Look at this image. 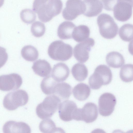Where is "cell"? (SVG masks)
Segmentation results:
<instances>
[{"mask_svg": "<svg viewBox=\"0 0 133 133\" xmlns=\"http://www.w3.org/2000/svg\"><path fill=\"white\" fill-rule=\"evenodd\" d=\"M69 74L68 66L65 63L60 62L54 65L51 76L56 81L61 82L66 80Z\"/></svg>", "mask_w": 133, "mask_h": 133, "instance_id": "2e32d148", "label": "cell"}, {"mask_svg": "<svg viewBox=\"0 0 133 133\" xmlns=\"http://www.w3.org/2000/svg\"><path fill=\"white\" fill-rule=\"evenodd\" d=\"M119 35L123 41L130 42L133 38V25L130 24L123 25L119 29Z\"/></svg>", "mask_w": 133, "mask_h": 133, "instance_id": "4316f807", "label": "cell"}, {"mask_svg": "<svg viewBox=\"0 0 133 133\" xmlns=\"http://www.w3.org/2000/svg\"><path fill=\"white\" fill-rule=\"evenodd\" d=\"M76 27L72 22L68 21H64L59 25L57 29V35L61 39H66L72 38V34Z\"/></svg>", "mask_w": 133, "mask_h": 133, "instance_id": "ac0fdd59", "label": "cell"}, {"mask_svg": "<svg viewBox=\"0 0 133 133\" xmlns=\"http://www.w3.org/2000/svg\"><path fill=\"white\" fill-rule=\"evenodd\" d=\"M84 10V5L82 0H68L62 11V16L65 19L72 21L83 14Z\"/></svg>", "mask_w": 133, "mask_h": 133, "instance_id": "ba28073f", "label": "cell"}, {"mask_svg": "<svg viewBox=\"0 0 133 133\" xmlns=\"http://www.w3.org/2000/svg\"><path fill=\"white\" fill-rule=\"evenodd\" d=\"M29 96L26 92L18 90L9 92L5 96L3 100L4 107L9 110H14L18 107L25 105L28 102Z\"/></svg>", "mask_w": 133, "mask_h": 133, "instance_id": "8992f818", "label": "cell"}, {"mask_svg": "<svg viewBox=\"0 0 133 133\" xmlns=\"http://www.w3.org/2000/svg\"><path fill=\"white\" fill-rule=\"evenodd\" d=\"M4 133H30L29 126L26 123L10 121L6 122L3 128Z\"/></svg>", "mask_w": 133, "mask_h": 133, "instance_id": "5bb4252c", "label": "cell"}, {"mask_svg": "<svg viewBox=\"0 0 133 133\" xmlns=\"http://www.w3.org/2000/svg\"><path fill=\"white\" fill-rule=\"evenodd\" d=\"M120 77L123 82H129L133 80V65L127 64L121 68L119 73Z\"/></svg>", "mask_w": 133, "mask_h": 133, "instance_id": "83f0119b", "label": "cell"}, {"mask_svg": "<svg viewBox=\"0 0 133 133\" xmlns=\"http://www.w3.org/2000/svg\"><path fill=\"white\" fill-rule=\"evenodd\" d=\"M85 10L83 15L88 17L97 16L102 11L103 6L100 0H83Z\"/></svg>", "mask_w": 133, "mask_h": 133, "instance_id": "9a60e30c", "label": "cell"}, {"mask_svg": "<svg viewBox=\"0 0 133 133\" xmlns=\"http://www.w3.org/2000/svg\"><path fill=\"white\" fill-rule=\"evenodd\" d=\"M63 7L61 0H34L33 10L41 21L46 23L59 14Z\"/></svg>", "mask_w": 133, "mask_h": 133, "instance_id": "6da1fadb", "label": "cell"}, {"mask_svg": "<svg viewBox=\"0 0 133 133\" xmlns=\"http://www.w3.org/2000/svg\"><path fill=\"white\" fill-rule=\"evenodd\" d=\"M51 76L49 75L42 81L41 87L42 92L47 95L53 94L54 89L57 83Z\"/></svg>", "mask_w": 133, "mask_h": 133, "instance_id": "d4e9b609", "label": "cell"}, {"mask_svg": "<svg viewBox=\"0 0 133 133\" xmlns=\"http://www.w3.org/2000/svg\"><path fill=\"white\" fill-rule=\"evenodd\" d=\"M21 18L24 23L31 24L34 22L36 18L35 12L30 9H25L22 10L20 14Z\"/></svg>", "mask_w": 133, "mask_h": 133, "instance_id": "f1b7e54d", "label": "cell"}, {"mask_svg": "<svg viewBox=\"0 0 133 133\" xmlns=\"http://www.w3.org/2000/svg\"><path fill=\"white\" fill-rule=\"evenodd\" d=\"M71 73L73 76L77 81H82L87 77L88 71L84 64L77 63L74 64L72 67Z\"/></svg>", "mask_w": 133, "mask_h": 133, "instance_id": "603a6c76", "label": "cell"}, {"mask_svg": "<svg viewBox=\"0 0 133 133\" xmlns=\"http://www.w3.org/2000/svg\"><path fill=\"white\" fill-rule=\"evenodd\" d=\"M8 58L6 49L0 46V68L5 64Z\"/></svg>", "mask_w": 133, "mask_h": 133, "instance_id": "1f68e13d", "label": "cell"}, {"mask_svg": "<svg viewBox=\"0 0 133 133\" xmlns=\"http://www.w3.org/2000/svg\"><path fill=\"white\" fill-rule=\"evenodd\" d=\"M106 60L109 66L115 68L121 67L125 63L123 56L116 51H112L108 54L106 56Z\"/></svg>", "mask_w": 133, "mask_h": 133, "instance_id": "44dd1931", "label": "cell"}, {"mask_svg": "<svg viewBox=\"0 0 133 133\" xmlns=\"http://www.w3.org/2000/svg\"><path fill=\"white\" fill-rule=\"evenodd\" d=\"M22 83L21 76L16 73L0 76V90L3 91L15 90L21 86Z\"/></svg>", "mask_w": 133, "mask_h": 133, "instance_id": "8fae6325", "label": "cell"}, {"mask_svg": "<svg viewBox=\"0 0 133 133\" xmlns=\"http://www.w3.org/2000/svg\"><path fill=\"white\" fill-rule=\"evenodd\" d=\"M39 128L43 133H54L63 131L62 129L57 128L54 122L49 118L45 119L41 122Z\"/></svg>", "mask_w": 133, "mask_h": 133, "instance_id": "484cf974", "label": "cell"}, {"mask_svg": "<svg viewBox=\"0 0 133 133\" xmlns=\"http://www.w3.org/2000/svg\"><path fill=\"white\" fill-rule=\"evenodd\" d=\"M91 92L90 87L87 84L80 83L75 86L72 90L74 97L78 100L82 101L86 100Z\"/></svg>", "mask_w": 133, "mask_h": 133, "instance_id": "ffe728a7", "label": "cell"}, {"mask_svg": "<svg viewBox=\"0 0 133 133\" xmlns=\"http://www.w3.org/2000/svg\"><path fill=\"white\" fill-rule=\"evenodd\" d=\"M32 68L36 74L42 77L49 75L51 70L49 63L44 59H39L36 61L34 63Z\"/></svg>", "mask_w": 133, "mask_h": 133, "instance_id": "e0dca14e", "label": "cell"}, {"mask_svg": "<svg viewBox=\"0 0 133 133\" xmlns=\"http://www.w3.org/2000/svg\"><path fill=\"white\" fill-rule=\"evenodd\" d=\"M132 6L133 0H117L113 10L114 17L122 22L128 21L131 16Z\"/></svg>", "mask_w": 133, "mask_h": 133, "instance_id": "52a82bcc", "label": "cell"}, {"mask_svg": "<svg viewBox=\"0 0 133 133\" xmlns=\"http://www.w3.org/2000/svg\"><path fill=\"white\" fill-rule=\"evenodd\" d=\"M97 22L100 33L104 38L112 39L117 34L118 26L109 15L104 13L101 14L97 18Z\"/></svg>", "mask_w": 133, "mask_h": 133, "instance_id": "5b68a950", "label": "cell"}, {"mask_svg": "<svg viewBox=\"0 0 133 133\" xmlns=\"http://www.w3.org/2000/svg\"><path fill=\"white\" fill-rule=\"evenodd\" d=\"M104 9L107 11L113 10L117 0H101Z\"/></svg>", "mask_w": 133, "mask_h": 133, "instance_id": "4dcf8cb0", "label": "cell"}, {"mask_svg": "<svg viewBox=\"0 0 133 133\" xmlns=\"http://www.w3.org/2000/svg\"><path fill=\"white\" fill-rule=\"evenodd\" d=\"M49 57L53 60L64 61L70 58L72 55V48L69 44L62 41L57 40L52 42L48 49Z\"/></svg>", "mask_w": 133, "mask_h": 133, "instance_id": "3957f363", "label": "cell"}, {"mask_svg": "<svg viewBox=\"0 0 133 133\" xmlns=\"http://www.w3.org/2000/svg\"><path fill=\"white\" fill-rule=\"evenodd\" d=\"M95 44L94 40L89 38L77 44L74 49V56L76 59L80 63L86 62L89 58V53L91 48Z\"/></svg>", "mask_w": 133, "mask_h": 133, "instance_id": "30bf717a", "label": "cell"}, {"mask_svg": "<svg viewBox=\"0 0 133 133\" xmlns=\"http://www.w3.org/2000/svg\"><path fill=\"white\" fill-rule=\"evenodd\" d=\"M31 29L32 34L34 36L39 37L44 35L45 31V27L44 24L37 21L32 24Z\"/></svg>", "mask_w": 133, "mask_h": 133, "instance_id": "f546056e", "label": "cell"}, {"mask_svg": "<svg viewBox=\"0 0 133 133\" xmlns=\"http://www.w3.org/2000/svg\"><path fill=\"white\" fill-rule=\"evenodd\" d=\"M116 103V97L113 94L108 92L103 94L98 100L99 113L104 116L110 115L114 111Z\"/></svg>", "mask_w": 133, "mask_h": 133, "instance_id": "9c48e42d", "label": "cell"}, {"mask_svg": "<svg viewBox=\"0 0 133 133\" xmlns=\"http://www.w3.org/2000/svg\"><path fill=\"white\" fill-rule=\"evenodd\" d=\"M61 102V99L55 95L47 96L37 105L36 109L37 115L42 119L51 117L57 111Z\"/></svg>", "mask_w": 133, "mask_h": 133, "instance_id": "277c9868", "label": "cell"}, {"mask_svg": "<svg viewBox=\"0 0 133 133\" xmlns=\"http://www.w3.org/2000/svg\"><path fill=\"white\" fill-rule=\"evenodd\" d=\"M4 0H0V8L2 6L4 3Z\"/></svg>", "mask_w": 133, "mask_h": 133, "instance_id": "d6a6232c", "label": "cell"}, {"mask_svg": "<svg viewBox=\"0 0 133 133\" xmlns=\"http://www.w3.org/2000/svg\"><path fill=\"white\" fill-rule=\"evenodd\" d=\"M89 28L85 25L75 27L72 34V38L76 42H81L88 39L90 34Z\"/></svg>", "mask_w": 133, "mask_h": 133, "instance_id": "7402d4cb", "label": "cell"}, {"mask_svg": "<svg viewBox=\"0 0 133 133\" xmlns=\"http://www.w3.org/2000/svg\"><path fill=\"white\" fill-rule=\"evenodd\" d=\"M80 113L81 121H84L87 123H92L97 117V107L94 103H87L82 108H80Z\"/></svg>", "mask_w": 133, "mask_h": 133, "instance_id": "4fadbf2b", "label": "cell"}, {"mask_svg": "<svg viewBox=\"0 0 133 133\" xmlns=\"http://www.w3.org/2000/svg\"><path fill=\"white\" fill-rule=\"evenodd\" d=\"M112 78V72L109 67L105 65H100L89 78V83L91 89L97 90L102 85L109 84Z\"/></svg>", "mask_w": 133, "mask_h": 133, "instance_id": "7a4b0ae2", "label": "cell"}, {"mask_svg": "<svg viewBox=\"0 0 133 133\" xmlns=\"http://www.w3.org/2000/svg\"><path fill=\"white\" fill-rule=\"evenodd\" d=\"M72 93L71 85L65 82L57 83L54 89V93L61 100H65L69 98Z\"/></svg>", "mask_w": 133, "mask_h": 133, "instance_id": "d6986e66", "label": "cell"}, {"mask_svg": "<svg viewBox=\"0 0 133 133\" xmlns=\"http://www.w3.org/2000/svg\"><path fill=\"white\" fill-rule=\"evenodd\" d=\"M21 54L22 57L26 60L32 62L38 58L39 54L37 49L31 45H27L24 46L21 51Z\"/></svg>", "mask_w": 133, "mask_h": 133, "instance_id": "cb8c5ba5", "label": "cell"}, {"mask_svg": "<svg viewBox=\"0 0 133 133\" xmlns=\"http://www.w3.org/2000/svg\"><path fill=\"white\" fill-rule=\"evenodd\" d=\"M58 108L60 119L64 121L68 122L74 119L78 108L74 101L66 100L60 103Z\"/></svg>", "mask_w": 133, "mask_h": 133, "instance_id": "7c38bea8", "label": "cell"}]
</instances>
